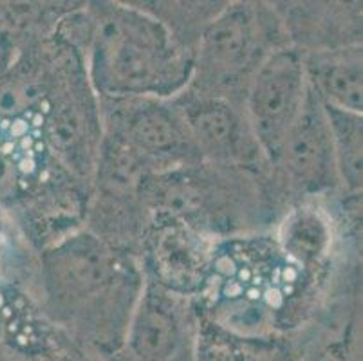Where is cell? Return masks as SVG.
Listing matches in <instances>:
<instances>
[{"instance_id": "6da1fadb", "label": "cell", "mask_w": 363, "mask_h": 361, "mask_svg": "<svg viewBox=\"0 0 363 361\" xmlns=\"http://www.w3.org/2000/svg\"><path fill=\"white\" fill-rule=\"evenodd\" d=\"M194 74L170 29L147 9L100 4L89 28L92 87L114 99L167 98Z\"/></svg>"}, {"instance_id": "7a4b0ae2", "label": "cell", "mask_w": 363, "mask_h": 361, "mask_svg": "<svg viewBox=\"0 0 363 361\" xmlns=\"http://www.w3.org/2000/svg\"><path fill=\"white\" fill-rule=\"evenodd\" d=\"M44 287L52 309L65 316L105 311L121 289V266L96 235L82 231L52 244L44 255Z\"/></svg>"}, {"instance_id": "3957f363", "label": "cell", "mask_w": 363, "mask_h": 361, "mask_svg": "<svg viewBox=\"0 0 363 361\" xmlns=\"http://www.w3.org/2000/svg\"><path fill=\"white\" fill-rule=\"evenodd\" d=\"M309 94L306 58L298 51H269L250 79L246 123L259 150L277 161Z\"/></svg>"}, {"instance_id": "277c9868", "label": "cell", "mask_w": 363, "mask_h": 361, "mask_svg": "<svg viewBox=\"0 0 363 361\" xmlns=\"http://www.w3.org/2000/svg\"><path fill=\"white\" fill-rule=\"evenodd\" d=\"M264 29L260 16L252 4H228L203 28L197 49L199 71L210 87L235 82L247 71L259 67L266 56Z\"/></svg>"}, {"instance_id": "5b68a950", "label": "cell", "mask_w": 363, "mask_h": 361, "mask_svg": "<svg viewBox=\"0 0 363 361\" xmlns=\"http://www.w3.org/2000/svg\"><path fill=\"white\" fill-rule=\"evenodd\" d=\"M112 134L123 139L147 165L174 163L197 154L179 109L161 98H127Z\"/></svg>"}, {"instance_id": "8992f818", "label": "cell", "mask_w": 363, "mask_h": 361, "mask_svg": "<svg viewBox=\"0 0 363 361\" xmlns=\"http://www.w3.org/2000/svg\"><path fill=\"white\" fill-rule=\"evenodd\" d=\"M130 361H190L188 329L176 304L147 287L138 296L125 334Z\"/></svg>"}, {"instance_id": "52a82bcc", "label": "cell", "mask_w": 363, "mask_h": 361, "mask_svg": "<svg viewBox=\"0 0 363 361\" xmlns=\"http://www.w3.org/2000/svg\"><path fill=\"white\" fill-rule=\"evenodd\" d=\"M176 107L199 155L216 161H237L246 157L253 145L257 147L246 119L220 96L184 94Z\"/></svg>"}, {"instance_id": "ba28073f", "label": "cell", "mask_w": 363, "mask_h": 361, "mask_svg": "<svg viewBox=\"0 0 363 361\" xmlns=\"http://www.w3.org/2000/svg\"><path fill=\"white\" fill-rule=\"evenodd\" d=\"M277 161H282L295 181L311 188L325 187L331 177L338 175L328 118L311 85Z\"/></svg>"}, {"instance_id": "9c48e42d", "label": "cell", "mask_w": 363, "mask_h": 361, "mask_svg": "<svg viewBox=\"0 0 363 361\" xmlns=\"http://www.w3.org/2000/svg\"><path fill=\"white\" fill-rule=\"evenodd\" d=\"M306 72L309 85L323 105L362 114V48L315 52L306 60Z\"/></svg>"}, {"instance_id": "30bf717a", "label": "cell", "mask_w": 363, "mask_h": 361, "mask_svg": "<svg viewBox=\"0 0 363 361\" xmlns=\"http://www.w3.org/2000/svg\"><path fill=\"white\" fill-rule=\"evenodd\" d=\"M91 109L82 99L67 94L52 105L48 116L45 135L52 150L69 168L87 172L100 154L101 139L94 134Z\"/></svg>"}, {"instance_id": "8fae6325", "label": "cell", "mask_w": 363, "mask_h": 361, "mask_svg": "<svg viewBox=\"0 0 363 361\" xmlns=\"http://www.w3.org/2000/svg\"><path fill=\"white\" fill-rule=\"evenodd\" d=\"M323 105V104H322ZM331 132L336 174L352 190L362 188V114L323 105Z\"/></svg>"}, {"instance_id": "7c38bea8", "label": "cell", "mask_w": 363, "mask_h": 361, "mask_svg": "<svg viewBox=\"0 0 363 361\" xmlns=\"http://www.w3.org/2000/svg\"><path fill=\"white\" fill-rule=\"evenodd\" d=\"M282 246L298 262H316L325 255L331 243V230L318 211L296 210L282 226Z\"/></svg>"}, {"instance_id": "4fadbf2b", "label": "cell", "mask_w": 363, "mask_h": 361, "mask_svg": "<svg viewBox=\"0 0 363 361\" xmlns=\"http://www.w3.org/2000/svg\"><path fill=\"white\" fill-rule=\"evenodd\" d=\"M42 98L40 85L28 76H0V119H21Z\"/></svg>"}, {"instance_id": "5bb4252c", "label": "cell", "mask_w": 363, "mask_h": 361, "mask_svg": "<svg viewBox=\"0 0 363 361\" xmlns=\"http://www.w3.org/2000/svg\"><path fill=\"white\" fill-rule=\"evenodd\" d=\"M308 361H340V360L336 356H333V354L322 352V354H318V356L311 357V360H308Z\"/></svg>"}]
</instances>
